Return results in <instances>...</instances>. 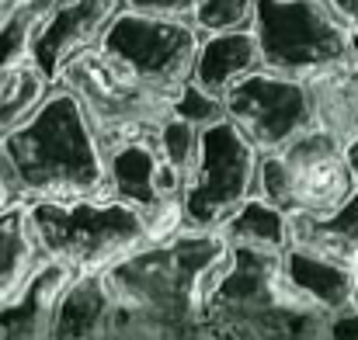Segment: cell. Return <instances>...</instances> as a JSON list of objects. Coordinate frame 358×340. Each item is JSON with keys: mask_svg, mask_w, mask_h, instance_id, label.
<instances>
[{"mask_svg": "<svg viewBox=\"0 0 358 340\" xmlns=\"http://www.w3.org/2000/svg\"><path fill=\"white\" fill-rule=\"evenodd\" d=\"M49 91H52V84H49L45 73L35 66V59L21 63V66L0 84V135H7L10 128H17L28 114L45 101Z\"/></svg>", "mask_w": 358, "mask_h": 340, "instance_id": "obj_20", "label": "cell"}, {"mask_svg": "<svg viewBox=\"0 0 358 340\" xmlns=\"http://www.w3.org/2000/svg\"><path fill=\"white\" fill-rule=\"evenodd\" d=\"M112 292L101 274H80L63 292L49 337H112Z\"/></svg>", "mask_w": 358, "mask_h": 340, "instance_id": "obj_15", "label": "cell"}, {"mask_svg": "<svg viewBox=\"0 0 358 340\" xmlns=\"http://www.w3.org/2000/svg\"><path fill=\"white\" fill-rule=\"evenodd\" d=\"M199 3L202 0H125V7H132V10L164 14V17H185V21H192Z\"/></svg>", "mask_w": 358, "mask_h": 340, "instance_id": "obj_24", "label": "cell"}, {"mask_svg": "<svg viewBox=\"0 0 358 340\" xmlns=\"http://www.w3.org/2000/svg\"><path fill=\"white\" fill-rule=\"evenodd\" d=\"M199 132H202L199 125H192V121H185V118H178V114H167V118L153 128V139H157L164 160H167L181 177H188V170H192V163H195Z\"/></svg>", "mask_w": 358, "mask_h": 340, "instance_id": "obj_21", "label": "cell"}, {"mask_svg": "<svg viewBox=\"0 0 358 340\" xmlns=\"http://www.w3.org/2000/svg\"><path fill=\"white\" fill-rule=\"evenodd\" d=\"M355 188L345 142L327 128H310L257 160V198L285 216H327Z\"/></svg>", "mask_w": 358, "mask_h": 340, "instance_id": "obj_5", "label": "cell"}, {"mask_svg": "<svg viewBox=\"0 0 358 340\" xmlns=\"http://www.w3.org/2000/svg\"><path fill=\"white\" fill-rule=\"evenodd\" d=\"M122 7V0H56L42 14L31 31V59L52 87L63 80L66 66L80 52L101 42L105 28Z\"/></svg>", "mask_w": 358, "mask_h": 340, "instance_id": "obj_11", "label": "cell"}, {"mask_svg": "<svg viewBox=\"0 0 358 340\" xmlns=\"http://www.w3.org/2000/svg\"><path fill=\"white\" fill-rule=\"evenodd\" d=\"M223 239L230 246H250V250H268V253H282L292 243V219L275 209L264 198H247L237 212L220 226Z\"/></svg>", "mask_w": 358, "mask_h": 340, "instance_id": "obj_18", "label": "cell"}, {"mask_svg": "<svg viewBox=\"0 0 358 340\" xmlns=\"http://www.w3.org/2000/svg\"><path fill=\"white\" fill-rule=\"evenodd\" d=\"M230 264L223 232L171 229L153 236L101 278L112 292V337L209 334V302Z\"/></svg>", "mask_w": 358, "mask_h": 340, "instance_id": "obj_1", "label": "cell"}, {"mask_svg": "<svg viewBox=\"0 0 358 340\" xmlns=\"http://www.w3.org/2000/svg\"><path fill=\"white\" fill-rule=\"evenodd\" d=\"M199 42L202 31L185 17H164L122 7L105 28L98 49L129 73L178 94L192 80Z\"/></svg>", "mask_w": 358, "mask_h": 340, "instance_id": "obj_8", "label": "cell"}, {"mask_svg": "<svg viewBox=\"0 0 358 340\" xmlns=\"http://www.w3.org/2000/svg\"><path fill=\"white\" fill-rule=\"evenodd\" d=\"M14 3H17V0H0V21H3V17H7V10H10V7H14Z\"/></svg>", "mask_w": 358, "mask_h": 340, "instance_id": "obj_28", "label": "cell"}, {"mask_svg": "<svg viewBox=\"0 0 358 340\" xmlns=\"http://www.w3.org/2000/svg\"><path fill=\"white\" fill-rule=\"evenodd\" d=\"M105 167H108L105 195L136 209L157 236L178 229V202H181L185 177L164 160L153 132L108 146Z\"/></svg>", "mask_w": 358, "mask_h": 340, "instance_id": "obj_10", "label": "cell"}, {"mask_svg": "<svg viewBox=\"0 0 358 340\" xmlns=\"http://www.w3.org/2000/svg\"><path fill=\"white\" fill-rule=\"evenodd\" d=\"M331 3H334L341 14H348V17L358 24V0H331Z\"/></svg>", "mask_w": 358, "mask_h": 340, "instance_id": "obj_25", "label": "cell"}, {"mask_svg": "<svg viewBox=\"0 0 358 340\" xmlns=\"http://www.w3.org/2000/svg\"><path fill=\"white\" fill-rule=\"evenodd\" d=\"M73 278L77 274L59 260H42V267L28 278V285L7 306H0V337H49L56 306Z\"/></svg>", "mask_w": 358, "mask_h": 340, "instance_id": "obj_13", "label": "cell"}, {"mask_svg": "<svg viewBox=\"0 0 358 340\" xmlns=\"http://www.w3.org/2000/svg\"><path fill=\"white\" fill-rule=\"evenodd\" d=\"M10 205V195H7V184H3V174H0V209Z\"/></svg>", "mask_w": 358, "mask_h": 340, "instance_id": "obj_27", "label": "cell"}, {"mask_svg": "<svg viewBox=\"0 0 358 340\" xmlns=\"http://www.w3.org/2000/svg\"><path fill=\"white\" fill-rule=\"evenodd\" d=\"M292 243L358 267V188L327 216H289Z\"/></svg>", "mask_w": 358, "mask_h": 340, "instance_id": "obj_17", "label": "cell"}, {"mask_svg": "<svg viewBox=\"0 0 358 340\" xmlns=\"http://www.w3.org/2000/svg\"><path fill=\"white\" fill-rule=\"evenodd\" d=\"M122 3H125V0H122Z\"/></svg>", "mask_w": 358, "mask_h": 340, "instance_id": "obj_29", "label": "cell"}, {"mask_svg": "<svg viewBox=\"0 0 358 340\" xmlns=\"http://www.w3.org/2000/svg\"><path fill=\"white\" fill-rule=\"evenodd\" d=\"M282 281L306 309L327 316L331 323L341 313L355 309L358 267L331 260L324 253H313L299 243H289L282 250Z\"/></svg>", "mask_w": 358, "mask_h": 340, "instance_id": "obj_12", "label": "cell"}, {"mask_svg": "<svg viewBox=\"0 0 358 340\" xmlns=\"http://www.w3.org/2000/svg\"><path fill=\"white\" fill-rule=\"evenodd\" d=\"M257 160L261 149L227 114L209 121L199 132V153L181 188L178 229L220 232L240 205L257 195Z\"/></svg>", "mask_w": 358, "mask_h": 340, "instance_id": "obj_7", "label": "cell"}, {"mask_svg": "<svg viewBox=\"0 0 358 340\" xmlns=\"http://www.w3.org/2000/svg\"><path fill=\"white\" fill-rule=\"evenodd\" d=\"M171 114H178V118H185V121H192V125L206 128L209 121L223 118L227 108H223V98H213V94H206L202 87H195V84L188 80V84L181 87V94L174 98Z\"/></svg>", "mask_w": 358, "mask_h": 340, "instance_id": "obj_23", "label": "cell"}, {"mask_svg": "<svg viewBox=\"0 0 358 340\" xmlns=\"http://www.w3.org/2000/svg\"><path fill=\"white\" fill-rule=\"evenodd\" d=\"M56 0H17L0 21V84L31 59V31Z\"/></svg>", "mask_w": 358, "mask_h": 340, "instance_id": "obj_19", "label": "cell"}, {"mask_svg": "<svg viewBox=\"0 0 358 340\" xmlns=\"http://www.w3.org/2000/svg\"><path fill=\"white\" fill-rule=\"evenodd\" d=\"M261 66L282 77H320L358 63V24L331 0H257L250 21Z\"/></svg>", "mask_w": 358, "mask_h": 340, "instance_id": "obj_4", "label": "cell"}, {"mask_svg": "<svg viewBox=\"0 0 358 340\" xmlns=\"http://www.w3.org/2000/svg\"><path fill=\"white\" fill-rule=\"evenodd\" d=\"M254 70H261V45H257L254 28L216 31V35H202L199 42L192 84L213 98H223L237 80H243Z\"/></svg>", "mask_w": 358, "mask_h": 340, "instance_id": "obj_14", "label": "cell"}, {"mask_svg": "<svg viewBox=\"0 0 358 340\" xmlns=\"http://www.w3.org/2000/svg\"><path fill=\"white\" fill-rule=\"evenodd\" d=\"M0 174L10 202H77L105 195V146L77 94L56 84L17 128L0 135Z\"/></svg>", "mask_w": 358, "mask_h": 340, "instance_id": "obj_2", "label": "cell"}, {"mask_svg": "<svg viewBox=\"0 0 358 340\" xmlns=\"http://www.w3.org/2000/svg\"><path fill=\"white\" fill-rule=\"evenodd\" d=\"M223 108H227V118L261 153L282 149L296 135L317 128L310 80L282 77L264 66L247 73L223 94Z\"/></svg>", "mask_w": 358, "mask_h": 340, "instance_id": "obj_9", "label": "cell"}, {"mask_svg": "<svg viewBox=\"0 0 358 340\" xmlns=\"http://www.w3.org/2000/svg\"><path fill=\"white\" fill-rule=\"evenodd\" d=\"M28 223L45 260H59L77 278L105 274L112 264L150 243L153 226L112 195L77 202H35Z\"/></svg>", "mask_w": 358, "mask_h": 340, "instance_id": "obj_3", "label": "cell"}, {"mask_svg": "<svg viewBox=\"0 0 358 340\" xmlns=\"http://www.w3.org/2000/svg\"><path fill=\"white\" fill-rule=\"evenodd\" d=\"M254 3L257 0H202L192 14V24L202 35H216V31H237L250 28L254 21Z\"/></svg>", "mask_w": 358, "mask_h": 340, "instance_id": "obj_22", "label": "cell"}, {"mask_svg": "<svg viewBox=\"0 0 358 340\" xmlns=\"http://www.w3.org/2000/svg\"><path fill=\"white\" fill-rule=\"evenodd\" d=\"M59 84L77 94L80 108L105 149L153 132L171 114L174 98L181 94V91L174 94V91H164V87L129 73L115 59H108L98 45L80 52L66 66Z\"/></svg>", "mask_w": 358, "mask_h": 340, "instance_id": "obj_6", "label": "cell"}, {"mask_svg": "<svg viewBox=\"0 0 358 340\" xmlns=\"http://www.w3.org/2000/svg\"><path fill=\"white\" fill-rule=\"evenodd\" d=\"M42 250L28 223V205L10 202L0 209V306H7L28 278L42 267Z\"/></svg>", "mask_w": 358, "mask_h": 340, "instance_id": "obj_16", "label": "cell"}, {"mask_svg": "<svg viewBox=\"0 0 358 340\" xmlns=\"http://www.w3.org/2000/svg\"><path fill=\"white\" fill-rule=\"evenodd\" d=\"M345 153H348V163H352V174H355V184H358V135L345 146Z\"/></svg>", "mask_w": 358, "mask_h": 340, "instance_id": "obj_26", "label": "cell"}]
</instances>
